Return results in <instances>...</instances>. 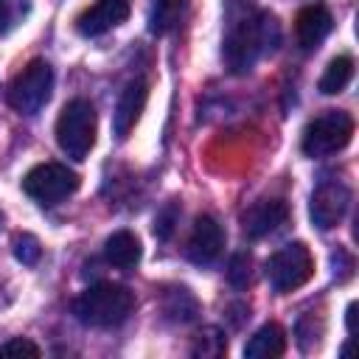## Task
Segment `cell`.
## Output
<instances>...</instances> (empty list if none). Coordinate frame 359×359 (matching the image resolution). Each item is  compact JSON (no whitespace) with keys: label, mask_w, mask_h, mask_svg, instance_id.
<instances>
[{"label":"cell","mask_w":359,"mask_h":359,"mask_svg":"<svg viewBox=\"0 0 359 359\" xmlns=\"http://www.w3.org/2000/svg\"><path fill=\"white\" fill-rule=\"evenodd\" d=\"M280 39V25L269 11H255V8H241L238 14L230 11L224 45H222V59L230 73L244 76L255 67V62L266 53L275 50Z\"/></svg>","instance_id":"cell-1"},{"label":"cell","mask_w":359,"mask_h":359,"mask_svg":"<svg viewBox=\"0 0 359 359\" xmlns=\"http://www.w3.org/2000/svg\"><path fill=\"white\" fill-rule=\"evenodd\" d=\"M135 309V294L121 283H95L73 300V314L79 323L93 328L121 325Z\"/></svg>","instance_id":"cell-2"},{"label":"cell","mask_w":359,"mask_h":359,"mask_svg":"<svg viewBox=\"0 0 359 359\" xmlns=\"http://www.w3.org/2000/svg\"><path fill=\"white\" fill-rule=\"evenodd\" d=\"M98 115L87 98H73L62 107L56 121V143L70 160H84L95 146Z\"/></svg>","instance_id":"cell-3"},{"label":"cell","mask_w":359,"mask_h":359,"mask_svg":"<svg viewBox=\"0 0 359 359\" xmlns=\"http://www.w3.org/2000/svg\"><path fill=\"white\" fill-rule=\"evenodd\" d=\"M353 137V118L345 109H325L306 123L300 149L309 157H328L342 151Z\"/></svg>","instance_id":"cell-4"},{"label":"cell","mask_w":359,"mask_h":359,"mask_svg":"<svg viewBox=\"0 0 359 359\" xmlns=\"http://www.w3.org/2000/svg\"><path fill=\"white\" fill-rule=\"evenodd\" d=\"M50 93H53V70L45 59H34L11 79L6 98L17 112L36 115L48 104Z\"/></svg>","instance_id":"cell-5"},{"label":"cell","mask_w":359,"mask_h":359,"mask_svg":"<svg viewBox=\"0 0 359 359\" xmlns=\"http://www.w3.org/2000/svg\"><path fill=\"white\" fill-rule=\"evenodd\" d=\"M314 275V258L303 241H292L269 255L266 261V280L278 294L300 289Z\"/></svg>","instance_id":"cell-6"},{"label":"cell","mask_w":359,"mask_h":359,"mask_svg":"<svg viewBox=\"0 0 359 359\" xmlns=\"http://www.w3.org/2000/svg\"><path fill=\"white\" fill-rule=\"evenodd\" d=\"M76 188H79V174L62 163H39L22 177V191L45 208L59 205L62 199L76 194Z\"/></svg>","instance_id":"cell-7"},{"label":"cell","mask_w":359,"mask_h":359,"mask_svg":"<svg viewBox=\"0 0 359 359\" xmlns=\"http://www.w3.org/2000/svg\"><path fill=\"white\" fill-rule=\"evenodd\" d=\"M351 205V191L348 185L337 182V180H325L311 191V202H309V216L320 230H331L342 222L345 210Z\"/></svg>","instance_id":"cell-8"},{"label":"cell","mask_w":359,"mask_h":359,"mask_svg":"<svg viewBox=\"0 0 359 359\" xmlns=\"http://www.w3.org/2000/svg\"><path fill=\"white\" fill-rule=\"evenodd\" d=\"M224 250V230L222 224L213 219V216H199L194 222V230L188 236V247H185V255L199 264V266H208L213 264Z\"/></svg>","instance_id":"cell-9"},{"label":"cell","mask_w":359,"mask_h":359,"mask_svg":"<svg viewBox=\"0 0 359 359\" xmlns=\"http://www.w3.org/2000/svg\"><path fill=\"white\" fill-rule=\"evenodd\" d=\"M129 0H95L90 8H84L76 20V31L81 36H101L109 28L121 25L129 17Z\"/></svg>","instance_id":"cell-10"},{"label":"cell","mask_w":359,"mask_h":359,"mask_svg":"<svg viewBox=\"0 0 359 359\" xmlns=\"http://www.w3.org/2000/svg\"><path fill=\"white\" fill-rule=\"evenodd\" d=\"M146 98H149V81L146 79H132L123 93L118 95V104H115V115H112V129L118 135V140H126L129 132L135 129L143 107H146Z\"/></svg>","instance_id":"cell-11"},{"label":"cell","mask_w":359,"mask_h":359,"mask_svg":"<svg viewBox=\"0 0 359 359\" xmlns=\"http://www.w3.org/2000/svg\"><path fill=\"white\" fill-rule=\"evenodd\" d=\"M289 216V208L283 199H258L255 205H250L241 216V227L250 238H264L269 233H275Z\"/></svg>","instance_id":"cell-12"},{"label":"cell","mask_w":359,"mask_h":359,"mask_svg":"<svg viewBox=\"0 0 359 359\" xmlns=\"http://www.w3.org/2000/svg\"><path fill=\"white\" fill-rule=\"evenodd\" d=\"M334 28V20H331V11L320 3H311L306 8L297 11V20H294V34H297V45L303 50H314Z\"/></svg>","instance_id":"cell-13"},{"label":"cell","mask_w":359,"mask_h":359,"mask_svg":"<svg viewBox=\"0 0 359 359\" xmlns=\"http://www.w3.org/2000/svg\"><path fill=\"white\" fill-rule=\"evenodd\" d=\"M286 351V334L278 323H266L261 325L244 345V356L247 359H278Z\"/></svg>","instance_id":"cell-14"},{"label":"cell","mask_w":359,"mask_h":359,"mask_svg":"<svg viewBox=\"0 0 359 359\" xmlns=\"http://www.w3.org/2000/svg\"><path fill=\"white\" fill-rule=\"evenodd\" d=\"M140 252H143V250H140V241H137V236L129 233V230L112 233V236L107 238V244H104L107 261L115 264L118 269H132V266H137Z\"/></svg>","instance_id":"cell-15"},{"label":"cell","mask_w":359,"mask_h":359,"mask_svg":"<svg viewBox=\"0 0 359 359\" xmlns=\"http://www.w3.org/2000/svg\"><path fill=\"white\" fill-rule=\"evenodd\" d=\"M185 11H188V0H154L149 14V28L154 34H168L182 22Z\"/></svg>","instance_id":"cell-16"},{"label":"cell","mask_w":359,"mask_h":359,"mask_svg":"<svg viewBox=\"0 0 359 359\" xmlns=\"http://www.w3.org/2000/svg\"><path fill=\"white\" fill-rule=\"evenodd\" d=\"M351 79H353V59L351 56H337V59L328 62L325 73L320 76V93H325V95L342 93Z\"/></svg>","instance_id":"cell-17"},{"label":"cell","mask_w":359,"mask_h":359,"mask_svg":"<svg viewBox=\"0 0 359 359\" xmlns=\"http://www.w3.org/2000/svg\"><path fill=\"white\" fill-rule=\"evenodd\" d=\"M28 11H31V0H0V34L14 31Z\"/></svg>","instance_id":"cell-18"},{"label":"cell","mask_w":359,"mask_h":359,"mask_svg":"<svg viewBox=\"0 0 359 359\" xmlns=\"http://www.w3.org/2000/svg\"><path fill=\"white\" fill-rule=\"evenodd\" d=\"M39 353H42L39 345H34L25 337H14V339L0 345V356H39Z\"/></svg>","instance_id":"cell-19"},{"label":"cell","mask_w":359,"mask_h":359,"mask_svg":"<svg viewBox=\"0 0 359 359\" xmlns=\"http://www.w3.org/2000/svg\"><path fill=\"white\" fill-rule=\"evenodd\" d=\"M14 252L22 264H36L39 261V241L34 236H20L14 241Z\"/></svg>","instance_id":"cell-20"},{"label":"cell","mask_w":359,"mask_h":359,"mask_svg":"<svg viewBox=\"0 0 359 359\" xmlns=\"http://www.w3.org/2000/svg\"><path fill=\"white\" fill-rule=\"evenodd\" d=\"M230 280L236 283V286H244L247 280H250V255L247 252H238L233 261H230Z\"/></svg>","instance_id":"cell-21"},{"label":"cell","mask_w":359,"mask_h":359,"mask_svg":"<svg viewBox=\"0 0 359 359\" xmlns=\"http://www.w3.org/2000/svg\"><path fill=\"white\" fill-rule=\"evenodd\" d=\"M348 331H351V334L356 331V303L348 306Z\"/></svg>","instance_id":"cell-22"}]
</instances>
